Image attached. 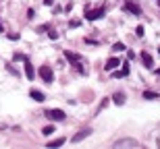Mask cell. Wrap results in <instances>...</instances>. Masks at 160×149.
I'll use <instances>...</instances> for the list:
<instances>
[{
	"mask_svg": "<svg viewBox=\"0 0 160 149\" xmlns=\"http://www.w3.org/2000/svg\"><path fill=\"white\" fill-rule=\"evenodd\" d=\"M106 15V8H96V11H90V8H85V19L87 21H96V19H100V17H104Z\"/></svg>",
	"mask_w": 160,
	"mask_h": 149,
	"instance_id": "6da1fadb",
	"label": "cell"
},
{
	"mask_svg": "<svg viewBox=\"0 0 160 149\" xmlns=\"http://www.w3.org/2000/svg\"><path fill=\"white\" fill-rule=\"evenodd\" d=\"M40 77H42L46 83H52V81H54V73H52L50 66H40Z\"/></svg>",
	"mask_w": 160,
	"mask_h": 149,
	"instance_id": "7a4b0ae2",
	"label": "cell"
},
{
	"mask_svg": "<svg viewBox=\"0 0 160 149\" xmlns=\"http://www.w3.org/2000/svg\"><path fill=\"white\" fill-rule=\"evenodd\" d=\"M46 118H50V120H65V112L58 110V108H54V110H46Z\"/></svg>",
	"mask_w": 160,
	"mask_h": 149,
	"instance_id": "3957f363",
	"label": "cell"
},
{
	"mask_svg": "<svg viewBox=\"0 0 160 149\" xmlns=\"http://www.w3.org/2000/svg\"><path fill=\"white\" fill-rule=\"evenodd\" d=\"M125 8L131 12V15H135V17H139V15H141V8H139V4L131 2V0H127V2H125Z\"/></svg>",
	"mask_w": 160,
	"mask_h": 149,
	"instance_id": "277c9868",
	"label": "cell"
},
{
	"mask_svg": "<svg viewBox=\"0 0 160 149\" xmlns=\"http://www.w3.org/2000/svg\"><path fill=\"white\" fill-rule=\"evenodd\" d=\"M90 135H91V130H90V128H83V130H79V133H77L75 137H71V143H79V141H83V139H85V137H90Z\"/></svg>",
	"mask_w": 160,
	"mask_h": 149,
	"instance_id": "5b68a950",
	"label": "cell"
},
{
	"mask_svg": "<svg viewBox=\"0 0 160 149\" xmlns=\"http://www.w3.org/2000/svg\"><path fill=\"white\" fill-rule=\"evenodd\" d=\"M116 66H121V60H119V58H110V60L106 62V66H104V69H106V70H114Z\"/></svg>",
	"mask_w": 160,
	"mask_h": 149,
	"instance_id": "8992f818",
	"label": "cell"
},
{
	"mask_svg": "<svg viewBox=\"0 0 160 149\" xmlns=\"http://www.w3.org/2000/svg\"><path fill=\"white\" fill-rule=\"evenodd\" d=\"M141 62H144L148 69H152V66H154V60H152V56H150L148 52H141Z\"/></svg>",
	"mask_w": 160,
	"mask_h": 149,
	"instance_id": "52a82bcc",
	"label": "cell"
},
{
	"mask_svg": "<svg viewBox=\"0 0 160 149\" xmlns=\"http://www.w3.org/2000/svg\"><path fill=\"white\" fill-rule=\"evenodd\" d=\"M29 95H31V100H35V102H44V100H46V95L42 91H37V89H31Z\"/></svg>",
	"mask_w": 160,
	"mask_h": 149,
	"instance_id": "ba28073f",
	"label": "cell"
},
{
	"mask_svg": "<svg viewBox=\"0 0 160 149\" xmlns=\"http://www.w3.org/2000/svg\"><path fill=\"white\" fill-rule=\"evenodd\" d=\"M25 77H27L29 81H31V79L35 77V70H34V66H31V64H29L27 60H25Z\"/></svg>",
	"mask_w": 160,
	"mask_h": 149,
	"instance_id": "9c48e42d",
	"label": "cell"
},
{
	"mask_svg": "<svg viewBox=\"0 0 160 149\" xmlns=\"http://www.w3.org/2000/svg\"><path fill=\"white\" fill-rule=\"evenodd\" d=\"M112 102L116 103V106H123V103H125V93H114Z\"/></svg>",
	"mask_w": 160,
	"mask_h": 149,
	"instance_id": "30bf717a",
	"label": "cell"
},
{
	"mask_svg": "<svg viewBox=\"0 0 160 149\" xmlns=\"http://www.w3.org/2000/svg\"><path fill=\"white\" fill-rule=\"evenodd\" d=\"M65 56H67V60L75 62V64H79V56H77V54H73L71 50H65Z\"/></svg>",
	"mask_w": 160,
	"mask_h": 149,
	"instance_id": "8fae6325",
	"label": "cell"
},
{
	"mask_svg": "<svg viewBox=\"0 0 160 149\" xmlns=\"http://www.w3.org/2000/svg\"><path fill=\"white\" fill-rule=\"evenodd\" d=\"M60 145H65V139H62V137H60V139H54V141H50V143H48V147H50V149L60 147Z\"/></svg>",
	"mask_w": 160,
	"mask_h": 149,
	"instance_id": "7c38bea8",
	"label": "cell"
},
{
	"mask_svg": "<svg viewBox=\"0 0 160 149\" xmlns=\"http://www.w3.org/2000/svg\"><path fill=\"white\" fill-rule=\"evenodd\" d=\"M125 145H137V141H133V139H125V141H116V147H125Z\"/></svg>",
	"mask_w": 160,
	"mask_h": 149,
	"instance_id": "4fadbf2b",
	"label": "cell"
},
{
	"mask_svg": "<svg viewBox=\"0 0 160 149\" xmlns=\"http://www.w3.org/2000/svg\"><path fill=\"white\" fill-rule=\"evenodd\" d=\"M144 100H158L156 91H144Z\"/></svg>",
	"mask_w": 160,
	"mask_h": 149,
	"instance_id": "5bb4252c",
	"label": "cell"
},
{
	"mask_svg": "<svg viewBox=\"0 0 160 149\" xmlns=\"http://www.w3.org/2000/svg\"><path fill=\"white\" fill-rule=\"evenodd\" d=\"M12 60H15V62H19V60H23V62H25V60H27V56H25V54H21V52H15V54H12Z\"/></svg>",
	"mask_w": 160,
	"mask_h": 149,
	"instance_id": "9a60e30c",
	"label": "cell"
},
{
	"mask_svg": "<svg viewBox=\"0 0 160 149\" xmlns=\"http://www.w3.org/2000/svg\"><path fill=\"white\" fill-rule=\"evenodd\" d=\"M123 50H127V48H125V44H121V42L112 46V52H123Z\"/></svg>",
	"mask_w": 160,
	"mask_h": 149,
	"instance_id": "2e32d148",
	"label": "cell"
},
{
	"mask_svg": "<svg viewBox=\"0 0 160 149\" xmlns=\"http://www.w3.org/2000/svg\"><path fill=\"white\" fill-rule=\"evenodd\" d=\"M52 133H56V130H54V126H46L44 130H42V135H46V137H48V135H52Z\"/></svg>",
	"mask_w": 160,
	"mask_h": 149,
	"instance_id": "e0dca14e",
	"label": "cell"
},
{
	"mask_svg": "<svg viewBox=\"0 0 160 149\" xmlns=\"http://www.w3.org/2000/svg\"><path fill=\"white\" fill-rule=\"evenodd\" d=\"M135 33H137V37H144V25H137Z\"/></svg>",
	"mask_w": 160,
	"mask_h": 149,
	"instance_id": "ac0fdd59",
	"label": "cell"
},
{
	"mask_svg": "<svg viewBox=\"0 0 160 149\" xmlns=\"http://www.w3.org/2000/svg\"><path fill=\"white\" fill-rule=\"evenodd\" d=\"M112 77H116V79H121V77H125V73H123V70H114V73H112Z\"/></svg>",
	"mask_w": 160,
	"mask_h": 149,
	"instance_id": "d6986e66",
	"label": "cell"
},
{
	"mask_svg": "<svg viewBox=\"0 0 160 149\" xmlns=\"http://www.w3.org/2000/svg\"><path fill=\"white\" fill-rule=\"evenodd\" d=\"M48 37H50V39H58V33H56V31H54V29H52V31L48 33Z\"/></svg>",
	"mask_w": 160,
	"mask_h": 149,
	"instance_id": "ffe728a7",
	"label": "cell"
},
{
	"mask_svg": "<svg viewBox=\"0 0 160 149\" xmlns=\"http://www.w3.org/2000/svg\"><path fill=\"white\" fill-rule=\"evenodd\" d=\"M34 17H35V11L34 8H29V11H27V19H34Z\"/></svg>",
	"mask_w": 160,
	"mask_h": 149,
	"instance_id": "44dd1931",
	"label": "cell"
},
{
	"mask_svg": "<svg viewBox=\"0 0 160 149\" xmlns=\"http://www.w3.org/2000/svg\"><path fill=\"white\" fill-rule=\"evenodd\" d=\"M9 39H12V42H17V39H19V33H9Z\"/></svg>",
	"mask_w": 160,
	"mask_h": 149,
	"instance_id": "7402d4cb",
	"label": "cell"
},
{
	"mask_svg": "<svg viewBox=\"0 0 160 149\" xmlns=\"http://www.w3.org/2000/svg\"><path fill=\"white\" fill-rule=\"evenodd\" d=\"M0 33H4V27H2V21H0Z\"/></svg>",
	"mask_w": 160,
	"mask_h": 149,
	"instance_id": "603a6c76",
	"label": "cell"
},
{
	"mask_svg": "<svg viewBox=\"0 0 160 149\" xmlns=\"http://www.w3.org/2000/svg\"><path fill=\"white\" fill-rule=\"evenodd\" d=\"M44 2H46V4H52V0H44Z\"/></svg>",
	"mask_w": 160,
	"mask_h": 149,
	"instance_id": "cb8c5ba5",
	"label": "cell"
},
{
	"mask_svg": "<svg viewBox=\"0 0 160 149\" xmlns=\"http://www.w3.org/2000/svg\"><path fill=\"white\" fill-rule=\"evenodd\" d=\"M156 75H160V69H158V70H156Z\"/></svg>",
	"mask_w": 160,
	"mask_h": 149,
	"instance_id": "d4e9b609",
	"label": "cell"
}]
</instances>
